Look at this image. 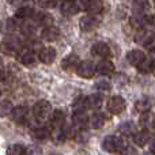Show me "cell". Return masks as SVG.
Segmentation results:
<instances>
[{
  "mask_svg": "<svg viewBox=\"0 0 155 155\" xmlns=\"http://www.w3.org/2000/svg\"><path fill=\"white\" fill-rule=\"evenodd\" d=\"M128 143L120 136H106L102 142V148L107 153H116V151H121Z\"/></svg>",
  "mask_w": 155,
  "mask_h": 155,
  "instance_id": "6da1fadb",
  "label": "cell"
},
{
  "mask_svg": "<svg viewBox=\"0 0 155 155\" xmlns=\"http://www.w3.org/2000/svg\"><path fill=\"white\" fill-rule=\"evenodd\" d=\"M51 112H52V106L45 99L38 101L37 104L34 105V107H33V114H34V117L37 118L38 121L46 120V118L51 116Z\"/></svg>",
  "mask_w": 155,
  "mask_h": 155,
  "instance_id": "7a4b0ae2",
  "label": "cell"
},
{
  "mask_svg": "<svg viewBox=\"0 0 155 155\" xmlns=\"http://www.w3.org/2000/svg\"><path fill=\"white\" fill-rule=\"evenodd\" d=\"M0 49H3V52L7 54H18V52L22 49V44L18 38L7 37L0 44Z\"/></svg>",
  "mask_w": 155,
  "mask_h": 155,
  "instance_id": "3957f363",
  "label": "cell"
},
{
  "mask_svg": "<svg viewBox=\"0 0 155 155\" xmlns=\"http://www.w3.org/2000/svg\"><path fill=\"white\" fill-rule=\"evenodd\" d=\"M125 107H127L125 101L120 95H114L107 101V110L112 114H120V113H123L125 110Z\"/></svg>",
  "mask_w": 155,
  "mask_h": 155,
  "instance_id": "277c9868",
  "label": "cell"
},
{
  "mask_svg": "<svg viewBox=\"0 0 155 155\" xmlns=\"http://www.w3.org/2000/svg\"><path fill=\"white\" fill-rule=\"evenodd\" d=\"M95 71H97L95 65H94V63H91V61L79 63V65H78V68H76V74L80 78H83V79H90V78H93L94 74H95Z\"/></svg>",
  "mask_w": 155,
  "mask_h": 155,
  "instance_id": "5b68a950",
  "label": "cell"
},
{
  "mask_svg": "<svg viewBox=\"0 0 155 155\" xmlns=\"http://www.w3.org/2000/svg\"><path fill=\"white\" fill-rule=\"evenodd\" d=\"M18 60L22 63L23 65H34L35 61H37V56L34 54V52L31 49H21L18 52Z\"/></svg>",
  "mask_w": 155,
  "mask_h": 155,
  "instance_id": "8992f818",
  "label": "cell"
},
{
  "mask_svg": "<svg viewBox=\"0 0 155 155\" xmlns=\"http://www.w3.org/2000/svg\"><path fill=\"white\" fill-rule=\"evenodd\" d=\"M99 25V19L97 18L95 15L94 16H83L79 22V26L82 31H91V30L97 29Z\"/></svg>",
  "mask_w": 155,
  "mask_h": 155,
  "instance_id": "52a82bcc",
  "label": "cell"
},
{
  "mask_svg": "<svg viewBox=\"0 0 155 155\" xmlns=\"http://www.w3.org/2000/svg\"><path fill=\"white\" fill-rule=\"evenodd\" d=\"M27 114H29V109H27V106L12 107V110H11V113H10L11 120L15 121V123H18V124L23 123V121L27 118Z\"/></svg>",
  "mask_w": 155,
  "mask_h": 155,
  "instance_id": "ba28073f",
  "label": "cell"
},
{
  "mask_svg": "<svg viewBox=\"0 0 155 155\" xmlns=\"http://www.w3.org/2000/svg\"><path fill=\"white\" fill-rule=\"evenodd\" d=\"M38 59H40V61L44 63V64H52V63L54 61V59H56V51H54V48H51V46L42 48L40 51Z\"/></svg>",
  "mask_w": 155,
  "mask_h": 155,
  "instance_id": "9c48e42d",
  "label": "cell"
},
{
  "mask_svg": "<svg viewBox=\"0 0 155 155\" xmlns=\"http://www.w3.org/2000/svg\"><path fill=\"white\" fill-rule=\"evenodd\" d=\"M91 54L94 57H107L110 54V48L105 42H97L91 46Z\"/></svg>",
  "mask_w": 155,
  "mask_h": 155,
  "instance_id": "30bf717a",
  "label": "cell"
},
{
  "mask_svg": "<svg viewBox=\"0 0 155 155\" xmlns=\"http://www.w3.org/2000/svg\"><path fill=\"white\" fill-rule=\"evenodd\" d=\"M127 60H128L132 65L139 67L143 61H146V54H144V52L139 51V49H135V51H131L127 54Z\"/></svg>",
  "mask_w": 155,
  "mask_h": 155,
  "instance_id": "8fae6325",
  "label": "cell"
},
{
  "mask_svg": "<svg viewBox=\"0 0 155 155\" xmlns=\"http://www.w3.org/2000/svg\"><path fill=\"white\" fill-rule=\"evenodd\" d=\"M79 63H80L79 61V57L75 56V54H70V56H67L61 61V67H63V70L71 72V71H76Z\"/></svg>",
  "mask_w": 155,
  "mask_h": 155,
  "instance_id": "7c38bea8",
  "label": "cell"
},
{
  "mask_svg": "<svg viewBox=\"0 0 155 155\" xmlns=\"http://www.w3.org/2000/svg\"><path fill=\"white\" fill-rule=\"evenodd\" d=\"M59 37H60V30L59 27L53 26V25L45 26V29L42 30V38L46 41H56Z\"/></svg>",
  "mask_w": 155,
  "mask_h": 155,
  "instance_id": "4fadbf2b",
  "label": "cell"
},
{
  "mask_svg": "<svg viewBox=\"0 0 155 155\" xmlns=\"http://www.w3.org/2000/svg\"><path fill=\"white\" fill-rule=\"evenodd\" d=\"M15 29H16V22L14 18H7L0 22V33H3V34L10 35L15 31Z\"/></svg>",
  "mask_w": 155,
  "mask_h": 155,
  "instance_id": "5bb4252c",
  "label": "cell"
},
{
  "mask_svg": "<svg viewBox=\"0 0 155 155\" xmlns=\"http://www.w3.org/2000/svg\"><path fill=\"white\" fill-rule=\"evenodd\" d=\"M60 11H61V14L65 16H72V15H75V14L79 12L75 2H68V0H64V2L61 3Z\"/></svg>",
  "mask_w": 155,
  "mask_h": 155,
  "instance_id": "9a60e30c",
  "label": "cell"
},
{
  "mask_svg": "<svg viewBox=\"0 0 155 155\" xmlns=\"http://www.w3.org/2000/svg\"><path fill=\"white\" fill-rule=\"evenodd\" d=\"M95 70L98 71V74H101V75L109 76L114 72V64H113L112 61H109V60H104V61H101L97 65Z\"/></svg>",
  "mask_w": 155,
  "mask_h": 155,
  "instance_id": "2e32d148",
  "label": "cell"
},
{
  "mask_svg": "<svg viewBox=\"0 0 155 155\" xmlns=\"http://www.w3.org/2000/svg\"><path fill=\"white\" fill-rule=\"evenodd\" d=\"M147 19L148 18L143 12H134V15L129 19V23H131V26L135 27V29H140V27H143L147 23Z\"/></svg>",
  "mask_w": 155,
  "mask_h": 155,
  "instance_id": "e0dca14e",
  "label": "cell"
},
{
  "mask_svg": "<svg viewBox=\"0 0 155 155\" xmlns=\"http://www.w3.org/2000/svg\"><path fill=\"white\" fill-rule=\"evenodd\" d=\"M148 140H150V134H148L147 129H143V131L134 134V143L139 147H144L148 143Z\"/></svg>",
  "mask_w": 155,
  "mask_h": 155,
  "instance_id": "ac0fdd59",
  "label": "cell"
},
{
  "mask_svg": "<svg viewBox=\"0 0 155 155\" xmlns=\"http://www.w3.org/2000/svg\"><path fill=\"white\" fill-rule=\"evenodd\" d=\"M49 117H51V124H52V127H53L54 129L56 128H63L65 116H64V113H63L61 110H54Z\"/></svg>",
  "mask_w": 155,
  "mask_h": 155,
  "instance_id": "d6986e66",
  "label": "cell"
},
{
  "mask_svg": "<svg viewBox=\"0 0 155 155\" xmlns=\"http://www.w3.org/2000/svg\"><path fill=\"white\" fill-rule=\"evenodd\" d=\"M105 124V116L102 113H95L91 117H88L87 125H90V128L93 129H99Z\"/></svg>",
  "mask_w": 155,
  "mask_h": 155,
  "instance_id": "ffe728a7",
  "label": "cell"
},
{
  "mask_svg": "<svg viewBox=\"0 0 155 155\" xmlns=\"http://www.w3.org/2000/svg\"><path fill=\"white\" fill-rule=\"evenodd\" d=\"M104 10V3L102 0H88V4L86 11L90 12L91 15H99Z\"/></svg>",
  "mask_w": 155,
  "mask_h": 155,
  "instance_id": "44dd1931",
  "label": "cell"
},
{
  "mask_svg": "<svg viewBox=\"0 0 155 155\" xmlns=\"http://www.w3.org/2000/svg\"><path fill=\"white\" fill-rule=\"evenodd\" d=\"M104 104V97L101 94H91L87 97V105L91 109H99Z\"/></svg>",
  "mask_w": 155,
  "mask_h": 155,
  "instance_id": "7402d4cb",
  "label": "cell"
},
{
  "mask_svg": "<svg viewBox=\"0 0 155 155\" xmlns=\"http://www.w3.org/2000/svg\"><path fill=\"white\" fill-rule=\"evenodd\" d=\"M87 107H88V105H87V98L86 97H79L72 104L74 113H84Z\"/></svg>",
  "mask_w": 155,
  "mask_h": 155,
  "instance_id": "603a6c76",
  "label": "cell"
},
{
  "mask_svg": "<svg viewBox=\"0 0 155 155\" xmlns=\"http://www.w3.org/2000/svg\"><path fill=\"white\" fill-rule=\"evenodd\" d=\"M154 116L150 113V110H147V112H143L142 114H140V118H139V124L140 127H142L143 129H147L148 127H151L154 124Z\"/></svg>",
  "mask_w": 155,
  "mask_h": 155,
  "instance_id": "cb8c5ba5",
  "label": "cell"
},
{
  "mask_svg": "<svg viewBox=\"0 0 155 155\" xmlns=\"http://www.w3.org/2000/svg\"><path fill=\"white\" fill-rule=\"evenodd\" d=\"M33 15H34V10L30 5H23V7L18 8L15 12V16L19 19H30Z\"/></svg>",
  "mask_w": 155,
  "mask_h": 155,
  "instance_id": "d4e9b609",
  "label": "cell"
},
{
  "mask_svg": "<svg viewBox=\"0 0 155 155\" xmlns=\"http://www.w3.org/2000/svg\"><path fill=\"white\" fill-rule=\"evenodd\" d=\"M33 136L37 140H46L51 136V131L45 127H37L35 129H33Z\"/></svg>",
  "mask_w": 155,
  "mask_h": 155,
  "instance_id": "484cf974",
  "label": "cell"
},
{
  "mask_svg": "<svg viewBox=\"0 0 155 155\" xmlns=\"http://www.w3.org/2000/svg\"><path fill=\"white\" fill-rule=\"evenodd\" d=\"M151 99L147 98V97H143V98H140L139 101H136V105H135V107H136L139 112H147V110H150L151 107Z\"/></svg>",
  "mask_w": 155,
  "mask_h": 155,
  "instance_id": "4316f807",
  "label": "cell"
},
{
  "mask_svg": "<svg viewBox=\"0 0 155 155\" xmlns=\"http://www.w3.org/2000/svg\"><path fill=\"white\" fill-rule=\"evenodd\" d=\"M22 31H23L25 35H33L35 31H37V23L26 19V22L22 25Z\"/></svg>",
  "mask_w": 155,
  "mask_h": 155,
  "instance_id": "83f0119b",
  "label": "cell"
},
{
  "mask_svg": "<svg viewBox=\"0 0 155 155\" xmlns=\"http://www.w3.org/2000/svg\"><path fill=\"white\" fill-rule=\"evenodd\" d=\"M154 35V33L148 31V30H140L139 33L136 34V38H135V41H136L137 44H142V45H144L146 42H147L148 40H150L151 37Z\"/></svg>",
  "mask_w": 155,
  "mask_h": 155,
  "instance_id": "f1b7e54d",
  "label": "cell"
},
{
  "mask_svg": "<svg viewBox=\"0 0 155 155\" xmlns=\"http://www.w3.org/2000/svg\"><path fill=\"white\" fill-rule=\"evenodd\" d=\"M72 120L76 127H84V125H87L88 117H87V114H86V112L84 113H74Z\"/></svg>",
  "mask_w": 155,
  "mask_h": 155,
  "instance_id": "f546056e",
  "label": "cell"
},
{
  "mask_svg": "<svg viewBox=\"0 0 155 155\" xmlns=\"http://www.w3.org/2000/svg\"><path fill=\"white\" fill-rule=\"evenodd\" d=\"M118 131H120L123 135H125V136H128V135H134L135 134V124L132 123V121L124 123V124H121L120 125Z\"/></svg>",
  "mask_w": 155,
  "mask_h": 155,
  "instance_id": "4dcf8cb0",
  "label": "cell"
},
{
  "mask_svg": "<svg viewBox=\"0 0 155 155\" xmlns=\"http://www.w3.org/2000/svg\"><path fill=\"white\" fill-rule=\"evenodd\" d=\"M12 110V104L8 99H4V101H0V116L2 117H5L8 116Z\"/></svg>",
  "mask_w": 155,
  "mask_h": 155,
  "instance_id": "1f68e13d",
  "label": "cell"
},
{
  "mask_svg": "<svg viewBox=\"0 0 155 155\" xmlns=\"http://www.w3.org/2000/svg\"><path fill=\"white\" fill-rule=\"evenodd\" d=\"M25 154H26V148L22 144H12L7 150V155H25Z\"/></svg>",
  "mask_w": 155,
  "mask_h": 155,
  "instance_id": "d6a6232c",
  "label": "cell"
},
{
  "mask_svg": "<svg viewBox=\"0 0 155 155\" xmlns=\"http://www.w3.org/2000/svg\"><path fill=\"white\" fill-rule=\"evenodd\" d=\"M53 22V18H52L49 14L46 12H38L37 14V23L44 25V26H49Z\"/></svg>",
  "mask_w": 155,
  "mask_h": 155,
  "instance_id": "836d02e7",
  "label": "cell"
},
{
  "mask_svg": "<svg viewBox=\"0 0 155 155\" xmlns=\"http://www.w3.org/2000/svg\"><path fill=\"white\" fill-rule=\"evenodd\" d=\"M146 4H147V2H146V0H135V2H134V10H135V12H143Z\"/></svg>",
  "mask_w": 155,
  "mask_h": 155,
  "instance_id": "e575fe53",
  "label": "cell"
},
{
  "mask_svg": "<svg viewBox=\"0 0 155 155\" xmlns=\"http://www.w3.org/2000/svg\"><path fill=\"white\" fill-rule=\"evenodd\" d=\"M95 88L97 90H99V91H102V93H105V91H109L112 87H110L109 82H104V80H101V82H97Z\"/></svg>",
  "mask_w": 155,
  "mask_h": 155,
  "instance_id": "d590c367",
  "label": "cell"
},
{
  "mask_svg": "<svg viewBox=\"0 0 155 155\" xmlns=\"http://www.w3.org/2000/svg\"><path fill=\"white\" fill-rule=\"evenodd\" d=\"M121 155H137V151H136V148L135 147H131V146H128L127 144L125 147L123 148V150L120 151Z\"/></svg>",
  "mask_w": 155,
  "mask_h": 155,
  "instance_id": "8d00e7d4",
  "label": "cell"
},
{
  "mask_svg": "<svg viewBox=\"0 0 155 155\" xmlns=\"http://www.w3.org/2000/svg\"><path fill=\"white\" fill-rule=\"evenodd\" d=\"M38 4L44 8H53L56 5V0H38Z\"/></svg>",
  "mask_w": 155,
  "mask_h": 155,
  "instance_id": "74e56055",
  "label": "cell"
},
{
  "mask_svg": "<svg viewBox=\"0 0 155 155\" xmlns=\"http://www.w3.org/2000/svg\"><path fill=\"white\" fill-rule=\"evenodd\" d=\"M78 7V10L79 11H86V8H87V4H88V0H74Z\"/></svg>",
  "mask_w": 155,
  "mask_h": 155,
  "instance_id": "f35d334b",
  "label": "cell"
},
{
  "mask_svg": "<svg viewBox=\"0 0 155 155\" xmlns=\"http://www.w3.org/2000/svg\"><path fill=\"white\" fill-rule=\"evenodd\" d=\"M144 46H146V49H148V51H155V34L144 44Z\"/></svg>",
  "mask_w": 155,
  "mask_h": 155,
  "instance_id": "ab89813d",
  "label": "cell"
},
{
  "mask_svg": "<svg viewBox=\"0 0 155 155\" xmlns=\"http://www.w3.org/2000/svg\"><path fill=\"white\" fill-rule=\"evenodd\" d=\"M150 72H153L155 75V60H151L150 61Z\"/></svg>",
  "mask_w": 155,
  "mask_h": 155,
  "instance_id": "60d3db41",
  "label": "cell"
},
{
  "mask_svg": "<svg viewBox=\"0 0 155 155\" xmlns=\"http://www.w3.org/2000/svg\"><path fill=\"white\" fill-rule=\"evenodd\" d=\"M147 23H150V25H153V26H155V14H154V15H151L150 18L147 19Z\"/></svg>",
  "mask_w": 155,
  "mask_h": 155,
  "instance_id": "b9f144b4",
  "label": "cell"
},
{
  "mask_svg": "<svg viewBox=\"0 0 155 155\" xmlns=\"http://www.w3.org/2000/svg\"><path fill=\"white\" fill-rule=\"evenodd\" d=\"M150 148H151V151H153V153H155V139L153 140V142H151V144H150Z\"/></svg>",
  "mask_w": 155,
  "mask_h": 155,
  "instance_id": "7bdbcfd3",
  "label": "cell"
},
{
  "mask_svg": "<svg viewBox=\"0 0 155 155\" xmlns=\"http://www.w3.org/2000/svg\"><path fill=\"white\" fill-rule=\"evenodd\" d=\"M3 67H4V64H3V60H2V59H0V72H2Z\"/></svg>",
  "mask_w": 155,
  "mask_h": 155,
  "instance_id": "ee69618b",
  "label": "cell"
},
{
  "mask_svg": "<svg viewBox=\"0 0 155 155\" xmlns=\"http://www.w3.org/2000/svg\"><path fill=\"white\" fill-rule=\"evenodd\" d=\"M144 155H155V153H153V151H150V153H146Z\"/></svg>",
  "mask_w": 155,
  "mask_h": 155,
  "instance_id": "f6af8a7d",
  "label": "cell"
},
{
  "mask_svg": "<svg viewBox=\"0 0 155 155\" xmlns=\"http://www.w3.org/2000/svg\"><path fill=\"white\" fill-rule=\"evenodd\" d=\"M8 2H10V3H16L18 0H8Z\"/></svg>",
  "mask_w": 155,
  "mask_h": 155,
  "instance_id": "bcb514c9",
  "label": "cell"
},
{
  "mask_svg": "<svg viewBox=\"0 0 155 155\" xmlns=\"http://www.w3.org/2000/svg\"><path fill=\"white\" fill-rule=\"evenodd\" d=\"M153 125H154V129H155V121H154V124H153Z\"/></svg>",
  "mask_w": 155,
  "mask_h": 155,
  "instance_id": "7dc6e473",
  "label": "cell"
},
{
  "mask_svg": "<svg viewBox=\"0 0 155 155\" xmlns=\"http://www.w3.org/2000/svg\"><path fill=\"white\" fill-rule=\"evenodd\" d=\"M68 2H74V0H68Z\"/></svg>",
  "mask_w": 155,
  "mask_h": 155,
  "instance_id": "c3c4849f",
  "label": "cell"
},
{
  "mask_svg": "<svg viewBox=\"0 0 155 155\" xmlns=\"http://www.w3.org/2000/svg\"><path fill=\"white\" fill-rule=\"evenodd\" d=\"M154 3H155V0H154Z\"/></svg>",
  "mask_w": 155,
  "mask_h": 155,
  "instance_id": "681fc988",
  "label": "cell"
},
{
  "mask_svg": "<svg viewBox=\"0 0 155 155\" xmlns=\"http://www.w3.org/2000/svg\"><path fill=\"white\" fill-rule=\"evenodd\" d=\"M0 44H2V42H0Z\"/></svg>",
  "mask_w": 155,
  "mask_h": 155,
  "instance_id": "f907efd6",
  "label": "cell"
}]
</instances>
